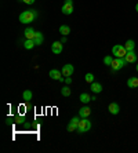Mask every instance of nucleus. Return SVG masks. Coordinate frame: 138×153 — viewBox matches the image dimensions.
Here are the masks:
<instances>
[{
	"instance_id": "2",
	"label": "nucleus",
	"mask_w": 138,
	"mask_h": 153,
	"mask_svg": "<svg viewBox=\"0 0 138 153\" xmlns=\"http://www.w3.org/2000/svg\"><path fill=\"white\" fill-rule=\"evenodd\" d=\"M90 128H91V121L88 120V117L80 119L79 126H77V132H79V134H84V132L90 131Z\"/></svg>"
},
{
	"instance_id": "12",
	"label": "nucleus",
	"mask_w": 138,
	"mask_h": 153,
	"mask_svg": "<svg viewBox=\"0 0 138 153\" xmlns=\"http://www.w3.org/2000/svg\"><path fill=\"white\" fill-rule=\"evenodd\" d=\"M33 40H35V44L36 46H42L44 42V36L42 32H36L35 33V37H33Z\"/></svg>"
},
{
	"instance_id": "8",
	"label": "nucleus",
	"mask_w": 138,
	"mask_h": 153,
	"mask_svg": "<svg viewBox=\"0 0 138 153\" xmlns=\"http://www.w3.org/2000/svg\"><path fill=\"white\" fill-rule=\"evenodd\" d=\"M79 121H80V117H73L72 120L69 121V124H68V131H70V132L77 131V126H79Z\"/></svg>"
},
{
	"instance_id": "15",
	"label": "nucleus",
	"mask_w": 138,
	"mask_h": 153,
	"mask_svg": "<svg viewBox=\"0 0 138 153\" xmlns=\"http://www.w3.org/2000/svg\"><path fill=\"white\" fill-rule=\"evenodd\" d=\"M127 85L130 88H138V77H130L127 80Z\"/></svg>"
},
{
	"instance_id": "4",
	"label": "nucleus",
	"mask_w": 138,
	"mask_h": 153,
	"mask_svg": "<svg viewBox=\"0 0 138 153\" xmlns=\"http://www.w3.org/2000/svg\"><path fill=\"white\" fill-rule=\"evenodd\" d=\"M126 64H127V62H126L124 58H115V59L112 61V64H111V68H112L113 71H120Z\"/></svg>"
},
{
	"instance_id": "26",
	"label": "nucleus",
	"mask_w": 138,
	"mask_h": 153,
	"mask_svg": "<svg viewBox=\"0 0 138 153\" xmlns=\"http://www.w3.org/2000/svg\"><path fill=\"white\" fill-rule=\"evenodd\" d=\"M24 3H26V4H33L35 3V0H22Z\"/></svg>"
},
{
	"instance_id": "30",
	"label": "nucleus",
	"mask_w": 138,
	"mask_h": 153,
	"mask_svg": "<svg viewBox=\"0 0 138 153\" xmlns=\"http://www.w3.org/2000/svg\"><path fill=\"white\" fill-rule=\"evenodd\" d=\"M135 71H137V72H138V64H137V66H135Z\"/></svg>"
},
{
	"instance_id": "19",
	"label": "nucleus",
	"mask_w": 138,
	"mask_h": 153,
	"mask_svg": "<svg viewBox=\"0 0 138 153\" xmlns=\"http://www.w3.org/2000/svg\"><path fill=\"white\" fill-rule=\"evenodd\" d=\"M79 100L82 101L83 103H88L91 101V97L88 95L87 93H83V94H80V97H79Z\"/></svg>"
},
{
	"instance_id": "13",
	"label": "nucleus",
	"mask_w": 138,
	"mask_h": 153,
	"mask_svg": "<svg viewBox=\"0 0 138 153\" xmlns=\"http://www.w3.org/2000/svg\"><path fill=\"white\" fill-rule=\"evenodd\" d=\"M91 91H93V93L94 94H99L102 91V84L101 83H97V82H93L91 83Z\"/></svg>"
},
{
	"instance_id": "17",
	"label": "nucleus",
	"mask_w": 138,
	"mask_h": 153,
	"mask_svg": "<svg viewBox=\"0 0 138 153\" xmlns=\"http://www.w3.org/2000/svg\"><path fill=\"white\" fill-rule=\"evenodd\" d=\"M32 97H33L32 91H30V90H25V91H24V94H22V100L28 102V101L32 100Z\"/></svg>"
},
{
	"instance_id": "20",
	"label": "nucleus",
	"mask_w": 138,
	"mask_h": 153,
	"mask_svg": "<svg viewBox=\"0 0 138 153\" xmlns=\"http://www.w3.org/2000/svg\"><path fill=\"white\" fill-rule=\"evenodd\" d=\"M35 30H33L32 28H26L25 29V37L26 39H33V37H35Z\"/></svg>"
},
{
	"instance_id": "21",
	"label": "nucleus",
	"mask_w": 138,
	"mask_h": 153,
	"mask_svg": "<svg viewBox=\"0 0 138 153\" xmlns=\"http://www.w3.org/2000/svg\"><path fill=\"white\" fill-rule=\"evenodd\" d=\"M124 47H126V50H127V51H133V50H134V47H135L134 40H127V42H126V44H124Z\"/></svg>"
},
{
	"instance_id": "10",
	"label": "nucleus",
	"mask_w": 138,
	"mask_h": 153,
	"mask_svg": "<svg viewBox=\"0 0 138 153\" xmlns=\"http://www.w3.org/2000/svg\"><path fill=\"white\" fill-rule=\"evenodd\" d=\"M91 113V109L88 106H83L79 109V117L80 119H87Z\"/></svg>"
},
{
	"instance_id": "29",
	"label": "nucleus",
	"mask_w": 138,
	"mask_h": 153,
	"mask_svg": "<svg viewBox=\"0 0 138 153\" xmlns=\"http://www.w3.org/2000/svg\"><path fill=\"white\" fill-rule=\"evenodd\" d=\"M135 11L138 13V3H137V6H135Z\"/></svg>"
},
{
	"instance_id": "3",
	"label": "nucleus",
	"mask_w": 138,
	"mask_h": 153,
	"mask_svg": "<svg viewBox=\"0 0 138 153\" xmlns=\"http://www.w3.org/2000/svg\"><path fill=\"white\" fill-rule=\"evenodd\" d=\"M112 54L116 58H124L126 54H127V50L124 46H120V44H116V46L112 47Z\"/></svg>"
},
{
	"instance_id": "22",
	"label": "nucleus",
	"mask_w": 138,
	"mask_h": 153,
	"mask_svg": "<svg viewBox=\"0 0 138 153\" xmlns=\"http://www.w3.org/2000/svg\"><path fill=\"white\" fill-rule=\"evenodd\" d=\"M61 94H62L64 97H69V95H70V88H69L68 85L62 87V88H61Z\"/></svg>"
},
{
	"instance_id": "5",
	"label": "nucleus",
	"mask_w": 138,
	"mask_h": 153,
	"mask_svg": "<svg viewBox=\"0 0 138 153\" xmlns=\"http://www.w3.org/2000/svg\"><path fill=\"white\" fill-rule=\"evenodd\" d=\"M61 72H62V76H65V77H70V76L75 73V66H73L72 64H66V65L62 66Z\"/></svg>"
},
{
	"instance_id": "7",
	"label": "nucleus",
	"mask_w": 138,
	"mask_h": 153,
	"mask_svg": "<svg viewBox=\"0 0 138 153\" xmlns=\"http://www.w3.org/2000/svg\"><path fill=\"white\" fill-rule=\"evenodd\" d=\"M64 50V43L61 42H54L53 43V46H51V51L55 54V55H59Z\"/></svg>"
},
{
	"instance_id": "27",
	"label": "nucleus",
	"mask_w": 138,
	"mask_h": 153,
	"mask_svg": "<svg viewBox=\"0 0 138 153\" xmlns=\"http://www.w3.org/2000/svg\"><path fill=\"white\" fill-rule=\"evenodd\" d=\"M65 83H66V84H70V83H72V79H70V77H65Z\"/></svg>"
},
{
	"instance_id": "1",
	"label": "nucleus",
	"mask_w": 138,
	"mask_h": 153,
	"mask_svg": "<svg viewBox=\"0 0 138 153\" xmlns=\"http://www.w3.org/2000/svg\"><path fill=\"white\" fill-rule=\"evenodd\" d=\"M36 18H37V11L36 10H28V11L21 13V15H19V21H21L22 24H30V22H33Z\"/></svg>"
},
{
	"instance_id": "16",
	"label": "nucleus",
	"mask_w": 138,
	"mask_h": 153,
	"mask_svg": "<svg viewBox=\"0 0 138 153\" xmlns=\"http://www.w3.org/2000/svg\"><path fill=\"white\" fill-rule=\"evenodd\" d=\"M35 46H36V44H35V40L33 39H26L25 43H24V47H25L26 50H32Z\"/></svg>"
},
{
	"instance_id": "28",
	"label": "nucleus",
	"mask_w": 138,
	"mask_h": 153,
	"mask_svg": "<svg viewBox=\"0 0 138 153\" xmlns=\"http://www.w3.org/2000/svg\"><path fill=\"white\" fill-rule=\"evenodd\" d=\"M59 42H61V43H64V44H65V43H66V36H62V39L59 40Z\"/></svg>"
},
{
	"instance_id": "9",
	"label": "nucleus",
	"mask_w": 138,
	"mask_h": 153,
	"mask_svg": "<svg viewBox=\"0 0 138 153\" xmlns=\"http://www.w3.org/2000/svg\"><path fill=\"white\" fill-rule=\"evenodd\" d=\"M124 59H126V62L127 64H134V62H137V54H135V51H127V54H126V57H124Z\"/></svg>"
},
{
	"instance_id": "11",
	"label": "nucleus",
	"mask_w": 138,
	"mask_h": 153,
	"mask_svg": "<svg viewBox=\"0 0 138 153\" xmlns=\"http://www.w3.org/2000/svg\"><path fill=\"white\" fill-rule=\"evenodd\" d=\"M108 111L111 112V114H119L120 112V106L117 102H111L108 106Z\"/></svg>"
},
{
	"instance_id": "25",
	"label": "nucleus",
	"mask_w": 138,
	"mask_h": 153,
	"mask_svg": "<svg viewBox=\"0 0 138 153\" xmlns=\"http://www.w3.org/2000/svg\"><path fill=\"white\" fill-rule=\"evenodd\" d=\"M14 121H15V123H18V124H21V123H24V121H25V119H24V116H15Z\"/></svg>"
},
{
	"instance_id": "24",
	"label": "nucleus",
	"mask_w": 138,
	"mask_h": 153,
	"mask_svg": "<svg viewBox=\"0 0 138 153\" xmlns=\"http://www.w3.org/2000/svg\"><path fill=\"white\" fill-rule=\"evenodd\" d=\"M112 61H113V58L111 57V55H106V57L104 58V64H105L106 66H111V64H112Z\"/></svg>"
},
{
	"instance_id": "18",
	"label": "nucleus",
	"mask_w": 138,
	"mask_h": 153,
	"mask_svg": "<svg viewBox=\"0 0 138 153\" xmlns=\"http://www.w3.org/2000/svg\"><path fill=\"white\" fill-rule=\"evenodd\" d=\"M59 33H61L62 36H66L70 33V28H69L68 25H61L59 26Z\"/></svg>"
},
{
	"instance_id": "14",
	"label": "nucleus",
	"mask_w": 138,
	"mask_h": 153,
	"mask_svg": "<svg viewBox=\"0 0 138 153\" xmlns=\"http://www.w3.org/2000/svg\"><path fill=\"white\" fill-rule=\"evenodd\" d=\"M48 75H50V77L53 79V80H59V77L62 76V72L58 71V69H51Z\"/></svg>"
},
{
	"instance_id": "23",
	"label": "nucleus",
	"mask_w": 138,
	"mask_h": 153,
	"mask_svg": "<svg viewBox=\"0 0 138 153\" xmlns=\"http://www.w3.org/2000/svg\"><path fill=\"white\" fill-rule=\"evenodd\" d=\"M84 80H86V83H93L94 82V75L93 73H86V76H84Z\"/></svg>"
},
{
	"instance_id": "6",
	"label": "nucleus",
	"mask_w": 138,
	"mask_h": 153,
	"mask_svg": "<svg viewBox=\"0 0 138 153\" xmlns=\"http://www.w3.org/2000/svg\"><path fill=\"white\" fill-rule=\"evenodd\" d=\"M62 13L65 15H70L73 13V0H65L62 6Z\"/></svg>"
}]
</instances>
